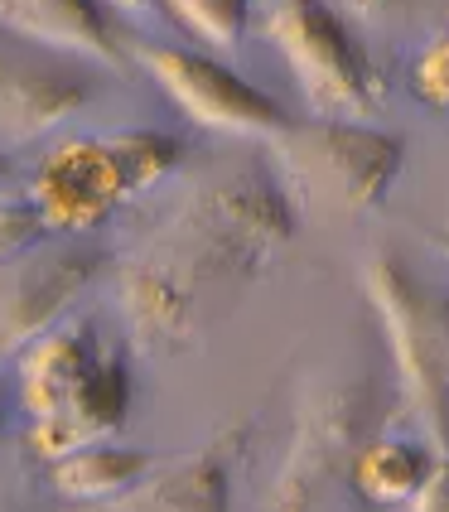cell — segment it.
<instances>
[{
	"label": "cell",
	"mask_w": 449,
	"mask_h": 512,
	"mask_svg": "<svg viewBox=\"0 0 449 512\" xmlns=\"http://www.w3.org/2000/svg\"><path fill=\"white\" fill-rule=\"evenodd\" d=\"M406 512H449V455H435L425 484L416 488V498L406 503Z\"/></svg>",
	"instance_id": "18"
},
{
	"label": "cell",
	"mask_w": 449,
	"mask_h": 512,
	"mask_svg": "<svg viewBox=\"0 0 449 512\" xmlns=\"http://www.w3.org/2000/svg\"><path fill=\"white\" fill-rule=\"evenodd\" d=\"M44 242V223L39 213L25 203H0V261H15V256L34 252Z\"/></svg>",
	"instance_id": "17"
},
{
	"label": "cell",
	"mask_w": 449,
	"mask_h": 512,
	"mask_svg": "<svg viewBox=\"0 0 449 512\" xmlns=\"http://www.w3.org/2000/svg\"><path fill=\"white\" fill-rule=\"evenodd\" d=\"M160 464V455L150 450H121V445H83L73 455H63L49 464V479L63 498H78V503H112L121 493L141 484L145 474Z\"/></svg>",
	"instance_id": "13"
},
{
	"label": "cell",
	"mask_w": 449,
	"mask_h": 512,
	"mask_svg": "<svg viewBox=\"0 0 449 512\" xmlns=\"http://www.w3.org/2000/svg\"><path fill=\"white\" fill-rule=\"evenodd\" d=\"M363 285L392 343L406 406L425 440L449 455V300L416 281L396 256H372Z\"/></svg>",
	"instance_id": "5"
},
{
	"label": "cell",
	"mask_w": 449,
	"mask_h": 512,
	"mask_svg": "<svg viewBox=\"0 0 449 512\" xmlns=\"http://www.w3.org/2000/svg\"><path fill=\"white\" fill-rule=\"evenodd\" d=\"M107 5H116V10H136V15H141V10H150L155 0H107Z\"/></svg>",
	"instance_id": "20"
},
{
	"label": "cell",
	"mask_w": 449,
	"mask_h": 512,
	"mask_svg": "<svg viewBox=\"0 0 449 512\" xmlns=\"http://www.w3.org/2000/svg\"><path fill=\"white\" fill-rule=\"evenodd\" d=\"M363 416H367V387L363 382H334L319 387L300 411V430L290 440L276 493L266 512H309L319 503V493L334 484L338 474H348V464L363 445Z\"/></svg>",
	"instance_id": "8"
},
{
	"label": "cell",
	"mask_w": 449,
	"mask_h": 512,
	"mask_svg": "<svg viewBox=\"0 0 449 512\" xmlns=\"http://www.w3.org/2000/svg\"><path fill=\"white\" fill-rule=\"evenodd\" d=\"M5 411H10V397H5V387H0V435H5Z\"/></svg>",
	"instance_id": "21"
},
{
	"label": "cell",
	"mask_w": 449,
	"mask_h": 512,
	"mask_svg": "<svg viewBox=\"0 0 449 512\" xmlns=\"http://www.w3.org/2000/svg\"><path fill=\"white\" fill-rule=\"evenodd\" d=\"M20 401L29 445L49 464L83 445H102L131 416V368L92 324L49 329L20 353Z\"/></svg>",
	"instance_id": "2"
},
{
	"label": "cell",
	"mask_w": 449,
	"mask_h": 512,
	"mask_svg": "<svg viewBox=\"0 0 449 512\" xmlns=\"http://www.w3.org/2000/svg\"><path fill=\"white\" fill-rule=\"evenodd\" d=\"M97 271H102L97 252H25L15 261H0V358L25 353L29 343L44 339Z\"/></svg>",
	"instance_id": "9"
},
{
	"label": "cell",
	"mask_w": 449,
	"mask_h": 512,
	"mask_svg": "<svg viewBox=\"0 0 449 512\" xmlns=\"http://www.w3.org/2000/svg\"><path fill=\"white\" fill-rule=\"evenodd\" d=\"M411 87H416V97H421L425 107L449 112V29L435 34L421 54H416V63H411Z\"/></svg>",
	"instance_id": "16"
},
{
	"label": "cell",
	"mask_w": 449,
	"mask_h": 512,
	"mask_svg": "<svg viewBox=\"0 0 449 512\" xmlns=\"http://www.w3.org/2000/svg\"><path fill=\"white\" fill-rule=\"evenodd\" d=\"M145 73L165 87V97L179 112L208 126V131H223V136H261V141H276L290 116L252 87L242 73L223 68L218 58L194 54V49H179V44H145L141 54Z\"/></svg>",
	"instance_id": "7"
},
{
	"label": "cell",
	"mask_w": 449,
	"mask_h": 512,
	"mask_svg": "<svg viewBox=\"0 0 449 512\" xmlns=\"http://www.w3.org/2000/svg\"><path fill=\"white\" fill-rule=\"evenodd\" d=\"M0 179H5V160H0Z\"/></svg>",
	"instance_id": "22"
},
{
	"label": "cell",
	"mask_w": 449,
	"mask_h": 512,
	"mask_svg": "<svg viewBox=\"0 0 449 512\" xmlns=\"http://www.w3.org/2000/svg\"><path fill=\"white\" fill-rule=\"evenodd\" d=\"M334 10H353V15H367V10H377L382 0H329Z\"/></svg>",
	"instance_id": "19"
},
{
	"label": "cell",
	"mask_w": 449,
	"mask_h": 512,
	"mask_svg": "<svg viewBox=\"0 0 449 512\" xmlns=\"http://www.w3.org/2000/svg\"><path fill=\"white\" fill-rule=\"evenodd\" d=\"M184 165V145L169 131L126 126L54 145L29 184V208L44 232H92L126 203L165 184Z\"/></svg>",
	"instance_id": "3"
},
{
	"label": "cell",
	"mask_w": 449,
	"mask_h": 512,
	"mask_svg": "<svg viewBox=\"0 0 449 512\" xmlns=\"http://www.w3.org/2000/svg\"><path fill=\"white\" fill-rule=\"evenodd\" d=\"M0 25L58 54L92 58L107 68L126 63V44L112 25L107 0H0Z\"/></svg>",
	"instance_id": "11"
},
{
	"label": "cell",
	"mask_w": 449,
	"mask_h": 512,
	"mask_svg": "<svg viewBox=\"0 0 449 512\" xmlns=\"http://www.w3.org/2000/svg\"><path fill=\"white\" fill-rule=\"evenodd\" d=\"M300 213L276 179L232 174L194 189L121 266V310L145 348H179L198 334L203 305L242 290L290 247Z\"/></svg>",
	"instance_id": "1"
},
{
	"label": "cell",
	"mask_w": 449,
	"mask_h": 512,
	"mask_svg": "<svg viewBox=\"0 0 449 512\" xmlns=\"http://www.w3.org/2000/svg\"><path fill=\"white\" fill-rule=\"evenodd\" d=\"M87 107V87L63 68L0 58V145H25Z\"/></svg>",
	"instance_id": "12"
},
{
	"label": "cell",
	"mask_w": 449,
	"mask_h": 512,
	"mask_svg": "<svg viewBox=\"0 0 449 512\" xmlns=\"http://www.w3.org/2000/svg\"><path fill=\"white\" fill-rule=\"evenodd\" d=\"M266 39L290 63L309 107L329 121H367L382 107V73L329 0H271Z\"/></svg>",
	"instance_id": "6"
},
{
	"label": "cell",
	"mask_w": 449,
	"mask_h": 512,
	"mask_svg": "<svg viewBox=\"0 0 449 512\" xmlns=\"http://www.w3.org/2000/svg\"><path fill=\"white\" fill-rule=\"evenodd\" d=\"M435 464V450H425L421 440H401V435H377L363 440L358 455L348 464V479L377 508H406L416 498Z\"/></svg>",
	"instance_id": "14"
},
{
	"label": "cell",
	"mask_w": 449,
	"mask_h": 512,
	"mask_svg": "<svg viewBox=\"0 0 449 512\" xmlns=\"http://www.w3.org/2000/svg\"><path fill=\"white\" fill-rule=\"evenodd\" d=\"M406 145L392 131H372L363 121H309L285 126L271 141L276 184L295 213L319 218H358L387 199L401 174Z\"/></svg>",
	"instance_id": "4"
},
{
	"label": "cell",
	"mask_w": 449,
	"mask_h": 512,
	"mask_svg": "<svg viewBox=\"0 0 449 512\" xmlns=\"http://www.w3.org/2000/svg\"><path fill=\"white\" fill-rule=\"evenodd\" d=\"M242 435L247 430H227L194 455H160L141 484L102 503V512H232V459Z\"/></svg>",
	"instance_id": "10"
},
{
	"label": "cell",
	"mask_w": 449,
	"mask_h": 512,
	"mask_svg": "<svg viewBox=\"0 0 449 512\" xmlns=\"http://www.w3.org/2000/svg\"><path fill=\"white\" fill-rule=\"evenodd\" d=\"M165 10L208 49H232L247 29L252 0H165Z\"/></svg>",
	"instance_id": "15"
}]
</instances>
